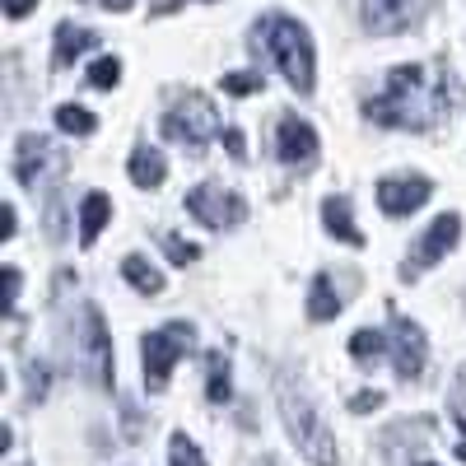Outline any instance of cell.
<instances>
[{
  "label": "cell",
  "instance_id": "obj_1",
  "mask_svg": "<svg viewBox=\"0 0 466 466\" xmlns=\"http://www.w3.org/2000/svg\"><path fill=\"white\" fill-rule=\"evenodd\" d=\"M461 89L448 70L439 66H397L387 75L378 98L364 103L369 122L378 127H401V131H430L457 107Z\"/></svg>",
  "mask_w": 466,
  "mask_h": 466
},
{
  "label": "cell",
  "instance_id": "obj_2",
  "mask_svg": "<svg viewBox=\"0 0 466 466\" xmlns=\"http://www.w3.org/2000/svg\"><path fill=\"white\" fill-rule=\"evenodd\" d=\"M257 43H266V52L276 56L280 75L299 89V94H313L318 85V61H313V37H308L303 24L285 19V15H270L257 24Z\"/></svg>",
  "mask_w": 466,
  "mask_h": 466
},
{
  "label": "cell",
  "instance_id": "obj_3",
  "mask_svg": "<svg viewBox=\"0 0 466 466\" xmlns=\"http://www.w3.org/2000/svg\"><path fill=\"white\" fill-rule=\"evenodd\" d=\"M280 410H285V424H289L299 452L313 461V466H336V439L327 430V420L313 410V401H308L289 378L280 382Z\"/></svg>",
  "mask_w": 466,
  "mask_h": 466
},
{
  "label": "cell",
  "instance_id": "obj_4",
  "mask_svg": "<svg viewBox=\"0 0 466 466\" xmlns=\"http://www.w3.org/2000/svg\"><path fill=\"white\" fill-rule=\"evenodd\" d=\"M164 136L187 145V149H206L219 136V112L206 94H187L173 103V112L164 116Z\"/></svg>",
  "mask_w": 466,
  "mask_h": 466
},
{
  "label": "cell",
  "instance_id": "obj_5",
  "mask_svg": "<svg viewBox=\"0 0 466 466\" xmlns=\"http://www.w3.org/2000/svg\"><path fill=\"white\" fill-rule=\"evenodd\" d=\"M191 340H197V331H191L187 322H173L164 331L145 336V382H149V392H164V387H168V373L191 350Z\"/></svg>",
  "mask_w": 466,
  "mask_h": 466
},
{
  "label": "cell",
  "instance_id": "obj_6",
  "mask_svg": "<svg viewBox=\"0 0 466 466\" xmlns=\"http://www.w3.org/2000/svg\"><path fill=\"white\" fill-rule=\"evenodd\" d=\"M61 173H66V154L56 149V140H47V136H19V145H15V177L28 191L56 182Z\"/></svg>",
  "mask_w": 466,
  "mask_h": 466
},
{
  "label": "cell",
  "instance_id": "obj_7",
  "mask_svg": "<svg viewBox=\"0 0 466 466\" xmlns=\"http://www.w3.org/2000/svg\"><path fill=\"white\" fill-rule=\"evenodd\" d=\"M187 210L197 215L206 228H233V224H243V215H248V206H243L238 191L215 187V182L191 187V191H187Z\"/></svg>",
  "mask_w": 466,
  "mask_h": 466
},
{
  "label": "cell",
  "instance_id": "obj_8",
  "mask_svg": "<svg viewBox=\"0 0 466 466\" xmlns=\"http://www.w3.org/2000/svg\"><path fill=\"white\" fill-rule=\"evenodd\" d=\"M387 355H392V369H397L401 382H415L424 373V360H430V345H424L420 322L392 313V350H387Z\"/></svg>",
  "mask_w": 466,
  "mask_h": 466
},
{
  "label": "cell",
  "instance_id": "obj_9",
  "mask_svg": "<svg viewBox=\"0 0 466 466\" xmlns=\"http://www.w3.org/2000/svg\"><path fill=\"white\" fill-rule=\"evenodd\" d=\"M434 0H364V28L378 33V37H392V33H406L410 24L424 19Z\"/></svg>",
  "mask_w": 466,
  "mask_h": 466
},
{
  "label": "cell",
  "instance_id": "obj_10",
  "mask_svg": "<svg viewBox=\"0 0 466 466\" xmlns=\"http://www.w3.org/2000/svg\"><path fill=\"white\" fill-rule=\"evenodd\" d=\"M457 238H461V215H452V210H448V215H439L430 228H424V238L415 243V252L406 257V280H410V276H420L424 266H434L439 257H448V252L457 248Z\"/></svg>",
  "mask_w": 466,
  "mask_h": 466
},
{
  "label": "cell",
  "instance_id": "obj_11",
  "mask_svg": "<svg viewBox=\"0 0 466 466\" xmlns=\"http://www.w3.org/2000/svg\"><path fill=\"white\" fill-rule=\"evenodd\" d=\"M430 191H434L430 177H382L378 182V206H382V215L401 219V215H410L430 201Z\"/></svg>",
  "mask_w": 466,
  "mask_h": 466
},
{
  "label": "cell",
  "instance_id": "obj_12",
  "mask_svg": "<svg viewBox=\"0 0 466 466\" xmlns=\"http://www.w3.org/2000/svg\"><path fill=\"white\" fill-rule=\"evenodd\" d=\"M280 159L289 168H313L318 164V131L299 122V116H280Z\"/></svg>",
  "mask_w": 466,
  "mask_h": 466
},
{
  "label": "cell",
  "instance_id": "obj_13",
  "mask_svg": "<svg viewBox=\"0 0 466 466\" xmlns=\"http://www.w3.org/2000/svg\"><path fill=\"white\" fill-rule=\"evenodd\" d=\"M322 219H327V228L336 233L340 243L364 248V233H360L355 215H350V197H327V201H322Z\"/></svg>",
  "mask_w": 466,
  "mask_h": 466
},
{
  "label": "cell",
  "instance_id": "obj_14",
  "mask_svg": "<svg viewBox=\"0 0 466 466\" xmlns=\"http://www.w3.org/2000/svg\"><path fill=\"white\" fill-rule=\"evenodd\" d=\"M89 47H98V33H89V28H75V24H61L56 28V66L66 70V66H75V61H80Z\"/></svg>",
  "mask_w": 466,
  "mask_h": 466
},
{
  "label": "cell",
  "instance_id": "obj_15",
  "mask_svg": "<svg viewBox=\"0 0 466 466\" xmlns=\"http://www.w3.org/2000/svg\"><path fill=\"white\" fill-rule=\"evenodd\" d=\"M107 219H112V201L103 197V191H89L85 206H80V243H85V248L98 243V233H103Z\"/></svg>",
  "mask_w": 466,
  "mask_h": 466
},
{
  "label": "cell",
  "instance_id": "obj_16",
  "mask_svg": "<svg viewBox=\"0 0 466 466\" xmlns=\"http://www.w3.org/2000/svg\"><path fill=\"white\" fill-rule=\"evenodd\" d=\"M164 177H168V164H164V154L159 149H136L131 154V182L136 187H164Z\"/></svg>",
  "mask_w": 466,
  "mask_h": 466
},
{
  "label": "cell",
  "instance_id": "obj_17",
  "mask_svg": "<svg viewBox=\"0 0 466 466\" xmlns=\"http://www.w3.org/2000/svg\"><path fill=\"white\" fill-rule=\"evenodd\" d=\"M336 313H340V299L331 289V276H318L313 289H308V318H313V322H331Z\"/></svg>",
  "mask_w": 466,
  "mask_h": 466
},
{
  "label": "cell",
  "instance_id": "obj_18",
  "mask_svg": "<svg viewBox=\"0 0 466 466\" xmlns=\"http://www.w3.org/2000/svg\"><path fill=\"white\" fill-rule=\"evenodd\" d=\"M122 276H127V285L140 289V294H164V276H159V270H154L145 257H127V261H122Z\"/></svg>",
  "mask_w": 466,
  "mask_h": 466
},
{
  "label": "cell",
  "instance_id": "obj_19",
  "mask_svg": "<svg viewBox=\"0 0 466 466\" xmlns=\"http://www.w3.org/2000/svg\"><path fill=\"white\" fill-rule=\"evenodd\" d=\"M387 350H392V345H387V336L382 331H355V336H350V355H355V364H373V360H382L387 355Z\"/></svg>",
  "mask_w": 466,
  "mask_h": 466
},
{
  "label": "cell",
  "instance_id": "obj_20",
  "mask_svg": "<svg viewBox=\"0 0 466 466\" xmlns=\"http://www.w3.org/2000/svg\"><path fill=\"white\" fill-rule=\"evenodd\" d=\"M56 127H61L66 136H94L98 116H94L89 107H80V103H66V107H56Z\"/></svg>",
  "mask_w": 466,
  "mask_h": 466
},
{
  "label": "cell",
  "instance_id": "obj_21",
  "mask_svg": "<svg viewBox=\"0 0 466 466\" xmlns=\"http://www.w3.org/2000/svg\"><path fill=\"white\" fill-rule=\"evenodd\" d=\"M116 80H122V61H116V56H98L89 66V85L94 89H116Z\"/></svg>",
  "mask_w": 466,
  "mask_h": 466
},
{
  "label": "cell",
  "instance_id": "obj_22",
  "mask_svg": "<svg viewBox=\"0 0 466 466\" xmlns=\"http://www.w3.org/2000/svg\"><path fill=\"white\" fill-rule=\"evenodd\" d=\"M206 397H210L215 406L233 397V387H228V364H224V355H210V387H206Z\"/></svg>",
  "mask_w": 466,
  "mask_h": 466
},
{
  "label": "cell",
  "instance_id": "obj_23",
  "mask_svg": "<svg viewBox=\"0 0 466 466\" xmlns=\"http://www.w3.org/2000/svg\"><path fill=\"white\" fill-rule=\"evenodd\" d=\"M168 466H206V457H201V448L191 443L187 434H173V443H168Z\"/></svg>",
  "mask_w": 466,
  "mask_h": 466
},
{
  "label": "cell",
  "instance_id": "obj_24",
  "mask_svg": "<svg viewBox=\"0 0 466 466\" xmlns=\"http://www.w3.org/2000/svg\"><path fill=\"white\" fill-rule=\"evenodd\" d=\"M257 89H261V75H252V70L224 75V94H233V98H248V94H257Z\"/></svg>",
  "mask_w": 466,
  "mask_h": 466
},
{
  "label": "cell",
  "instance_id": "obj_25",
  "mask_svg": "<svg viewBox=\"0 0 466 466\" xmlns=\"http://www.w3.org/2000/svg\"><path fill=\"white\" fill-rule=\"evenodd\" d=\"M448 410H452V420H457V430L466 434V369L457 373V387H452V397H448Z\"/></svg>",
  "mask_w": 466,
  "mask_h": 466
},
{
  "label": "cell",
  "instance_id": "obj_26",
  "mask_svg": "<svg viewBox=\"0 0 466 466\" xmlns=\"http://www.w3.org/2000/svg\"><path fill=\"white\" fill-rule=\"evenodd\" d=\"M164 248H168V257L177 261V266H191L201 257V248L197 243H182V238H173V233H164Z\"/></svg>",
  "mask_w": 466,
  "mask_h": 466
},
{
  "label": "cell",
  "instance_id": "obj_27",
  "mask_svg": "<svg viewBox=\"0 0 466 466\" xmlns=\"http://www.w3.org/2000/svg\"><path fill=\"white\" fill-rule=\"evenodd\" d=\"M19 266H5V308H10V313H15V303H19Z\"/></svg>",
  "mask_w": 466,
  "mask_h": 466
},
{
  "label": "cell",
  "instance_id": "obj_28",
  "mask_svg": "<svg viewBox=\"0 0 466 466\" xmlns=\"http://www.w3.org/2000/svg\"><path fill=\"white\" fill-rule=\"evenodd\" d=\"M378 406H382V392H360L350 401V410H378Z\"/></svg>",
  "mask_w": 466,
  "mask_h": 466
},
{
  "label": "cell",
  "instance_id": "obj_29",
  "mask_svg": "<svg viewBox=\"0 0 466 466\" xmlns=\"http://www.w3.org/2000/svg\"><path fill=\"white\" fill-rule=\"evenodd\" d=\"M224 145H228V154H233V159H243V131H224Z\"/></svg>",
  "mask_w": 466,
  "mask_h": 466
},
{
  "label": "cell",
  "instance_id": "obj_30",
  "mask_svg": "<svg viewBox=\"0 0 466 466\" xmlns=\"http://www.w3.org/2000/svg\"><path fill=\"white\" fill-rule=\"evenodd\" d=\"M33 5H37V0H5V15H10V19H24Z\"/></svg>",
  "mask_w": 466,
  "mask_h": 466
},
{
  "label": "cell",
  "instance_id": "obj_31",
  "mask_svg": "<svg viewBox=\"0 0 466 466\" xmlns=\"http://www.w3.org/2000/svg\"><path fill=\"white\" fill-rule=\"evenodd\" d=\"M15 224H19V215H15V206H5V224H0V228H5V238H15Z\"/></svg>",
  "mask_w": 466,
  "mask_h": 466
},
{
  "label": "cell",
  "instance_id": "obj_32",
  "mask_svg": "<svg viewBox=\"0 0 466 466\" xmlns=\"http://www.w3.org/2000/svg\"><path fill=\"white\" fill-rule=\"evenodd\" d=\"M107 10H131V0H103Z\"/></svg>",
  "mask_w": 466,
  "mask_h": 466
},
{
  "label": "cell",
  "instance_id": "obj_33",
  "mask_svg": "<svg viewBox=\"0 0 466 466\" xmlns=\"http://www.w3.org/2000/svg\"><path fill=\"white\" fill-rule=\"evenodd\" d=\"M457 457H461V461H466V443H461V448H457Z\"/></svg>",
  "mask_w": 466,
  "mask_h": 466
},
{
  "label": "cell",
  "instance_id": "obj_34",
  "mask_svg": "<svg viewBox=\"0 0 466 466\" xmlns=\"http://www.w3.org/2000/svg\"><path fill=\"white\" fill-rule=\"evenodd\" d=\"M420 466H434V461H420Z\"/></svg>",
  "mask_w": 466,
  "mask_h": 466
}]
</instances>
